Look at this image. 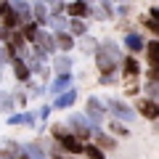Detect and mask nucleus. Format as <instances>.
I'll list each match as a JSON object with an SVG mask.
<instances>
[{
    "instance_id": "nucleus-1",
    "label": "nucleus",
    "mask_w": 159,
    "mask_h": 159,
    "mask_svg": "<svg viewBox=\"0 0 159 159\" xmlns=\"http://www.w3.org/2000/svg\"><path fill=\"white\" fill-rule=\"evenodd\" d=\"M96 64H98V72L111 74L114 66H117V56H114V53L109 51L106 45H103V51H96Z\"/></svg>"
},
{
    "instance_id": "nucleus-2",
    "label": "nucleus",
    "mask_w": 159,
    "mask_h": 159,
    "mask_svg": "<svg viewBox=\"0 0 159 159\" xmlns=\"http://www.w3.org/2000/svg\"><path fill=\"white\" fill-rule=\"evenodd\" d=\"M69 127L74 130V135H77L80 141H88V138L93 135V130L88 127V119L80 117V114H72V117H69Z\"/></svg>"
},
{
    "instance_id": "nucleus-3",
    "label": "nucleus",
    "mask_w": 159,
    "mask_h": 159,
    "mask_svg": "<svg viewBox=\"0 0 159 159\" xmlns=\"http://www.w3.org/2000/svg\"><path fill=\"white\" fill-rule=\"evenodd\" d=\"M135 109H138V114L146 117V119H159V103L154 101V98H138Z\"/></svg>"
},
{
    "instance_id": "nucleus-4",
    "label": "nucleus",
    "mask_w": 159,
    "mask_h": 159,
    "mask_svg": "<svg viewBox=\"0 0 159 159\" xmlns=\"http://www.w3.org/2000/svg\"><path fill=\"white\" fill-rule=\"evenodd\" d=\"M56 48V37L53 34H48V32H43L40 29V34H37V40H34V51H37V56H43L45 58L48 53Z\"/></svg>"
},
{
    "instance_id": "nucleus-5",
    "label": "nucleus",
    "mask_w": 159,
    "mask_h": 159,
    "mask_svg": "<svg viewBox=\"0 0 159 159\" xmlns=\"http://www.w3.org/2000/svg\"><path fill=\"white\" fill-rule=\"evenodd\" d=\"M85 117L88 119H90V122H93V125H101V122H103V103L101 101H98V98H88V106H85Z\"/></svg>"
},
{
    "instance_id": "nucleus-6",
    "label": "nucleus",
    "mask_w": 159,
    "mask_h": 159,
    "mask_svg": "<svg viewBox=\"0 0 159 159\" xmlns=\"http://www.w3.org/2000/svg\"><path fill=\"white\" fill-rule=\"evenodd\" d=\"M11 6H13V11H16V16H19V21H21V27L29 21V19L34 16V8L29 6L27 0H11Z\"/></svg>"
},
{
    "instance_id": "nucleus-7",
    "label": "nucleus",
    "mask_w": 159,
    "mask_h": 159,
    "mask_svg": "<svg viewBox=\"0 0 159 159\" xmlns=\"http://www.w3.org/2000/svg\"><path fill=\"white\" fill-rule=\"evenodd\" d=\"M109 109H111V111H114V117H117V119H122V122H130V119L135 117V114H133V109L127 106V103H122V101H114V98L109 101Z\"/></svg>"
},
{
    "instance_id": "nucleus-8",
    "label": "nucleus",
    "mask_w": 159,
    "mask_h": 159,
    "mask_svg": "<svg viewBox=\"0 0 159 159\" xmlns=\"http://www.w3.org/2000/svg\"><path fill=\"white\" fill-rule=\"evenodd\" d=\"M0 159H24V146H19V143H0Z\"/></svg>"
},
{
    "instance_id": "nucleus-9",
    "label": "nucleus",
    "mask_w": 159,
    "mask_h": 159,
    "mask_svg": "<svg viewBox=\"0 0 159 159\" xmlns=\"http://www.w3.org/2000/svg\"><path fill=\"white\" fill-rule=\"evenodd\" d=\"M58 143H61L69 154H85V141H80L74 133H69V135L64 138V141H58Z\"/></svg>"
},
{
    "instance_id": "nucleus-10",
    "label": "nucleus",
    "mask_w": 159,
    "mask_h": 159,
    "mask_svg": "<svg viewBox=\"0 0 159 159\" xmlns=\"http://www.w3.org/2000/svg\"><path fill=\"white\" fill-rule=\"evenodd\" d=\"M66 13H69V16H74V19H82V16H90L93 8L88 6L85 0H74V3H69V6H66Z\"/></svg>"
},
{
    "instance_id": "nucleus-11",
    "label": "nucleus",
    "mask_w": 159,
    "mask_h": 159,
    "mask_svg": "<svg viewBox=\"0 0 159 159\" xmlns=\"http://www.w3.org/2000/svg\"><path fill=\"white\" fill-rule=\"evenodd\" d=\"M53 37H56V45L61 48V51H72L74 48V34L69 32V29H56V34H53Z\"/></svg>"
},
{
    "instance_id": "nucleus-12",
    "label": "nucleus",
    "mask_w": 159,
    "mask_h": 159,
    "mask_svg": "<svg viewBox=\"0 0 159 159\" xmlns=\"http://www.w3.org/2000/svg\"><path fill=\"white\" fill-rule=\"evenodd\" d=\"M69 85H72V72H61V74L51 82V93H64Z\"/></svg>"
},
{
    "instance_id": "nucleus-13",
    "label": "nucleus",
    "mask_w": 159,
    "mask_h": 159,
    "mask_svg": "<svg viewBox=\"0 0 159 159\" xmlns=\"http://www.w3.org/2000/svg\"><path fill=\"white\" fill-rule=\"evenodd\" d=\"M74 101H77V90H74V88H66V90L56 98V103H53V106H56V109H69Z\"/></svg>"
},
{
    "instance_id": "nucleus-14",
    "label": "nucleus",
    "mask_w": 159,
    "mask_h": 159,
    "mask_svg": "<svg viewBox=\"0 0 159 159\" xmlns=\"http://www.w3.org/2000/svg\"><path fill=\"white\" fill-rule=\"evenodd\" d=\"M125 48H127L130 53H138V51H143V48H146V43H143V37H141V34L130 32V34L125 37Z\"/></svg>"
},
{
    "instance_id": "nucleus-15",
    "label": "nucleus",
    "mask_w": 159,
    "mask_h": 159,
    "mask_svg": "<svg viewBox=\"0 0 159 159\" xmlns=\"http://www.w3.org/2000/svg\"><path fill=\"white\" fill-rule=\"evenodd\" d=\"M11 64H13V72H16V77H19V80H29V77H32V69H29V64L24 61V58H19V56H16Z\"/></svg>"
},
{
    "instance_id": "nucleus-16",
    "label": "nucleus",
    "mask_w": 159,
    "mask_h": 159,
    "mask_svg": "<svg viewBox=\"0 0 159 159\" xmlns=\"http://www.w3.org/2000/svg\"><path fill=\"white\" fill-rule=\"evenodd\" d=\"M122 69H125V77H138V74H141V66H138L135 56H127L125 61H122Z\"/></svg>"
},
{
    "instance_id": "nucleus-17",
    "label": "nucleus",
    "mask_w": 159,
    "mask_h": 159,
    "mask_svg": "<svg viewBox=\"0 0 159 159\" xmlns=\"http://www.w3.org/2000/svg\"><path fill=\"white\" fill-rule=\"evenodd\" d=\"M146 56H148V64L151 66H159V40L146 43Z\"/></svg>"
},
{
    "instance_id": "nucleus-18",
    "label": "nucleus",
    "mask_w": 159,
    "mask_h": 159,
    "mask_svg": "<svg viewBox=\"0 0 159 159\" xmlns=\"http://www.w3.org/2000/svg\"><path fill=\"white\" fill-rule=\"evenodd\" d=\"M66 29L74 34V37H82V34H88V27L80 21V19H74V16H69V27H66Z\"/></svg>"
},
{
    "instance_id": "nucleus-19",
    "label": "nucleus",
    "mask_w": 159,
    "mask_h": 159,
    "mask_svg": "<svg viewBox=\"0 0 159 159\" xmlns=\"http://www.w3.org/2000/svg\"><path fill=\"white\" fill-rule=\"evenodd\" d=\"M21 32H24V37H27V43H32V45H34V40H37V34H40V27L34 21H27L21 27Z\"/></svg>"
},
{
    "instance_id": "nucleus-20",
    "label": "nucleus",
    "mask_w": 159,
    "mask_h": 159,
    "mask_svg": "<svg viewBox=\"0 0 159 159\" xmlns=\"http://www.w3.org/2000/svg\"><path fill=\"white\" fill-rule=\"evenodd\" d=\"M93 138H96V143L101 148H106V151H114V146H117V141H114V138H109V135H103V133H93Z\"/></svg>"
},
{
    "instance_id": "nucleus-21",
    "label": "nucleus",
    "mask_w": 159,
    "mask_h": 159,
    "mask_svg": "<svg viewBox=\"0 0 159 159\" xmlns=\"http://www.w3.org/2000/svg\"><path fill=\"white\" fill-rule=\"evenodd\" d=\"M34 19H37L40 24H45V21H51V16H48V8H45V3L40 0V3H34Z\"/></svg>"
},
{
    "instance_id": "nucleus-22",
    "label": "nucleus",
    "mask_w": 159,
    "mask_h": 159,
    "mask_svg": "<svg viewBox=\"0 0 159 159\" xmlns=\"http://www.w3.org/2000/svg\"><path fill=\"white\" fill-rule=\"evenodd\" d=\"M16 24H21V21H19V16H16V11H13V8H11V11H8L6 16H3V29H8V32H11V29L16 27Z\"/></svg>"
},
{
    "instance_id": "nucleus-23",
    "label": "nucleus",
    "mask_w": 159,
    "mask_h": 159,
    "mask_svg": "<svg viewBox=\"0 0 159 159\" xmlns=\"http://www.w3.org/2000/svg\"><path fill=\"white\" fill-rule=\"evenodd\" d=\"M24 159H45V154L32 143V146H24Z\"/></svg>"
},
{
    "instance_id": "nucleus-24",
    "label": "nucleus",
    "mask_w": 159,
    "mask_h": 159,
    "mask_svg": "<svg viewBox=\"0 0 159 159\" xmlns=\"http://www.w3.org/2000/svg\"><path fill=\"white\" fill-rule=\"evenodd\" d=\"M69 133H72V130H66V125H51V135L56 138V141H64Z\"/></svg>"
},
{
    "instance_id": "nucleus-25",
    "label": "nucleus",
    "mask_w": 159,
    "mask_h": 159,
    "mask_svg": "<svg viewBox=\"0 0 159 159\" xmlns=\"http://www.w3.org/2000/svg\"><path fill=\"white\" fill-rule=\"evenodd\" d=\"M85 157L88 159H106V157H103V148L98 146V143H96V146H85Z\"/></svg>"
},
{
    "instance_id": "nucleus-26",
    "label": "nucleus",
    "mask_w": 159,
    "mask_h": 159,
    "mask_svg": "<svg viewBox=\"0 0 159 159\" xmlns=\"http://www.w3.org/2000/svg\"><path fill=\"white\" fill-rule=\"evenodd\" d=\"M53 66H56L58 72H69V69H72V58L58 56V58H53Z\"/></svg>"
},
{
    "instance_id": "nucleus-27",
    "label": "nucleus",
    "mask_w": 159,
    "mask_h": 159,
    "mask_svg": "<svg viewBox=\"0 0 159 159\" xmlns=\"http://www.w3.org/2000/svg\"><path fill=\"white\" fill-rule=\"evenodd\" d=\"M109 130H111V133H114V135H122V138H125V135H127V127H125V125H122V122H119V119H117V117H114V119H111V125H109Z\"/></svg>"
},
{
    "instance_id": "nucleus-28",
    "label": "nucleus",
    "mask_w": 159,
    "mask_h": 159,
    "mask_svg": "<svg viewBox=\"0 0 159 159\" xmlns=\"http://www.w3.org/2000/svg\"><path fill=\"white\" fill-rule=\"evenodd\" d=\"M82 48H85V53H93L98 48V43H96V40H90L88 34H82Z\"/></svg>"
},
{
    "instance_id": "nucleus-29",
    "label": "nucleus",
    "mask_w": 159,
    "mask_h": 159,
    "mask_svg": "<svg viewBox=\"0 0 159 159\" xmlns=\"http://www.w3.org/2000/svg\"><path fill=\"white\" fill-rule=\"evenodd\" d=\"M146 93H151V98H154V101H159V82H157V80H148Z\"/></svg>"
},
{
    "instance_id": "nucleus-30",
    "label": "nucleus",
    "mask_w": 159,
    "mask_h": 159,
    "mask_svg": "<svg viewBox=\"0 0 159 159\" xmlns=\"http://www.w3.org/2000/svg\"><path fill=\"white\" fill-rule=\"evenodd\" d=\"M21 122H27V114H11L8 117V125H21Z\"/></svg>"
},
{
    "instance_id": "nucleus-31",
    "label": "nucleus",
    "mask_w": 159,
    "mask_h": 159,
    "mask_svg": "<svg viewBox=\"0 0 159 159\" xmlns=\"http://www.w3.org/2000/svg\"><path fill=\"white\" fill-rule=\"evenodd\" d=\"M11 8H13V6H11V0H0V19L6 16V13L11 11Z\"/></svg>"
},
{
    "instance_id": "nucleus-32",
    "label": "nucleus",
    "mask_w": 159,
    "mask_h": 159,
    "mask_svg": "<svg viewBox=\"0 0 159 159\" xmlns=\"http://www.w3.org/2000/svg\"><path fill=\"white\" fill-rule=\"evenodd\" d=\"M64 11H66V6H64V3H53V8H51L53 16H58V13H64Z\"/></svg>"
},
{
    "instance_id": "nucleus-33",
    "label": "nucleus",
    "mask_w": 159,
    "mask_h": 159,
    "mask_svg": "<svg viewBox=\"0 0 159 159\" xmlns=\"http://www.w3.org/2000/svg\"><path fill=\"white\" fill-rule=\"evenodd\" d=\"M148 80H157V82H159V66H151V72H148Z\"/></svg>"
},
{
    "instance_id": "nucleus-34",
    "label": "nucleus",
    "mask_w": 159,
    "mask_h": 159,
    "mask_svg": "<svg viewBox=\"0 0 159 159\" xmlns=\"http://www.w3.org/2000/svg\"><path fill=\"white\" fill-rule=\"evenodd\" d=\"M48 114H51V106H43V109H40V117H43V119H45Z\"/></svg>"
},
{
    "instance_id": "nucleus-35",
    "label": "nucleus",
    "mask_w": 159,
    "mask_h": 159,
    "mask_svg": "<svg viewBox=\"0 0 159 159\" xmlns=\"http://www.w3.org/2000/svg\"><path fill=\"white\" fill-rule=\"evenodd\" d=\"M53 159H69V157H64V154H51Z\"/></svg>"
}]
</instances>
